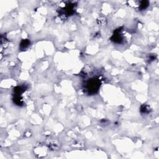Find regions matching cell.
<instances>
[{"label": "cell", "mask_w": 159, "mask_h": 159, "mask_svg": "<svg viewBox=\"0 0 159 159\" xmlns=\"http://www.w3.org/2000/svg\"><path fill=\"white\" fill-rule=\"evenodd\" d=\"M87 86H88V91H90L91 92H93V93H95V91H97L98 89L99 88L100 86V83L99 81L93 79L92 80L88 82Z\"/></svg>", "instance_id": "1"}]
</instances>
